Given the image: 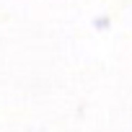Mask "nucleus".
<instances>
[]
</instances>
